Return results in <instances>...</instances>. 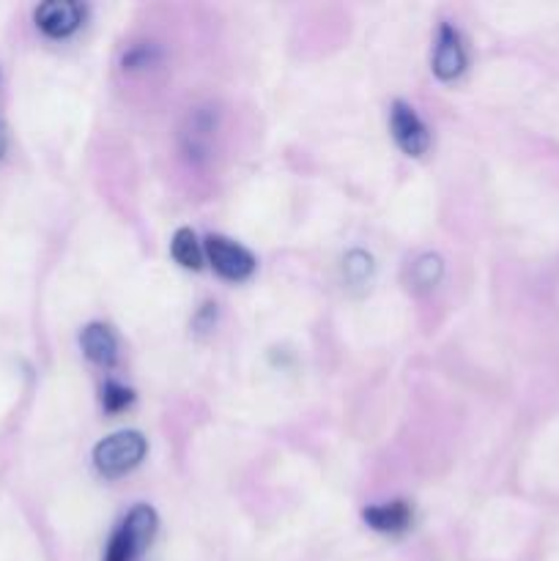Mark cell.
<instances>
[{"label": "cell", "instance_id": "cell-1", "mask_svg": "<svg viewBox=\"0 0 559 561\" xmlns=\"http://www.w3.org/2000/svg\"><path fill=\"white\" fill-rule=\"evenodd\" d=\"M146 453L148 442L140 431H118L93 447V466H96L99 474L115 480V477H124L132 469H137Z\"/></svg>", "mask_w": 559, "mask_h": 561}, {"label": "cell", "instance_id": "cell-10", "mask_svg": "<svg viewBox=\"0 0 559 561\" xmlns=\"http://www.w3.org/2000/svg\"><path fill=\"white\" fill-rule=\"evenodd\" d=\"M444 274V263L438 255H422L417 257L414 266H411V283L420 290H431L433 285H438Z\"/></svg>", "mask_w": 559, "mask_h": 561}, {"label": "cell", "instance_id": "cell-12", "mask_svg": "<svg viewBox=\"0 0 559 561\" xmlns=\"http://www.w3.org/2000/svg\"><path fill=\"white\" fill-rule=\"evenodd\" d=\"M132 403H135V392L129 387H124V383L107 381L102 387V405L110 414H118V411L129 409Z\"/></svg>", "mask_w": 559, "mask_h": 561}, {"label": "cell", "instance_id": "cell-13", "mask_svg": "<svg viewBox=\"0 0 559 561\" xmlns=\"http://www.w3.org/2000/svg\"><path fill=\"white\" fill-rule=\"evenodd\" d=\"M153 58H157V49H153V47H135L124 58V66H126V69H137V66L153 64Z\"/></svg>", "mask_w": 559, "mask_h": 561}, {"label": "cell", "instance_id": "cell-8", "mask_svg": "<svg viewBox=\"0 0 559 561\" xmlns=\"http://www.w3.org/2000/svg\"><path fill=\"white\" fill-rule=\"evenodd\" d=\"M362 518L370 526L373 531H381V535H400L411 526V507L406 502H389V504H376V507L362 510Z\"/></svg>", "mask_w": 559, "mask_h": 561}, {"label": "cell", "instance_id": "cell-15", "mask_svg": "<svg viewBox=\"0 0 559 561\" xmlns=\"http://www.w3.org/2000/svg\"><path fill=\"white\" fill-rule=\"evenodd\" d=\"M5 146H9V137H5V126L0 124V159H3V153H5Z\"/></svg>", "mask_w": 559, "mask_h": 561}, {"label": "cell", "instance_id": "cell-6", "mask_svg": "<svg viewBox=\"0 0 559 561\" xmlns=\"http://www.w3.org/2000/svg\"><path fill=\"white\" fill-rule=\"evenodd\" d=\"M466 69V53L464 42H460V33L455 31L449 22H442L436 38V53H433V75L438 80L449 82L455 77H460V71Z\"/></svg>", "mask_w": 559, "mask_h": 561}, {"label": "cell", "instance_id": "cell-3", "mask_svg": "<svg viewBox=\"0 0 559 561\" xmlns=\"http://www.w3.org/2000/svg\"><path fill=\"white\" fill-rule=\"evenodd\" d=\"M389 129H392L395 142L409 157H422L431 148V131H427L425 121L414 113V107L406 102H392L389 110Z\"/></svg>", "mask_w": 559, "mask_h": 561}, {"label": "cell", "instance_id": "cell-14", "mask_svg": "<svg viewBox=\"0 0 559 561\" xmlns=\"http://www.w3.org/2000/svg\"><path fill=\"white\" fill-rule=\"evenodd\" d=\"M214 318H217V305L206 301V305L201 307V312L195 316V327L201 329V332H206V329L214 327Z\"/></svg>", "mask_w": 559, "mask_h": 561}, {"label": "cell", "instance_id": "cell-2", "mask_svg": "<svg viewBox=\"0 0 559 561\" xmlns=\"http://www.w3.org/2000/svg\"><path fill=\"white\" fill-rule=\"evenodd\" d=\"M203 252H206V257H208V263H212L214 272H217L219 277L230 279V283H241V279L252 277V272H255V266H258L255 255H252L247 247H241L239 241L228 239V236L212 233L206 239Z\"/></svg>", "mask_w": 559, "mask_h": 561}, {"label": "cell", "instance_id": "cell-4", "mask_svg": "<svg viewBox=\"0 0 559 561\" xmlns=\"http://www.w3.org/2000/svg\"><path fill=\"white\" fill-rule=\"evenodd\" d=\"M85 20V9L75 0H47L36 9V25L44 36L66 38Z\"/></svg>", "mask_w": 559, "mask_h": 561}, {"label": "cell", "instance_id": "cell-5", "mask_svg": "<svg viewBox=\"0 0 559 561\" xmlns=\"http://www.w3.org/2000/svg\"><path fill=\"white\" fill-rule=\"evenodd\" d=\"M157 529H159L157 513H153L148 504H137V507L129 510V515H126V520L121 524V529L115 531V535H118V540L124 542L126 551L132 553V559H137L148 546H151L153 537H157Z\"/></svg>", "mask_w": 559, "mask_h": 561}, {"label": "cell", "instance_id": "cell-9", "mask_svg": "<svg viewBox=\"0 0 559 561\" xmlns=\"http://www.w3.org/2000/svg\"><path fill=\"white\" fill-rule=\"evenodd\" d=\"M170 252H173L175 263H181L184 268L197 272L203 266V247L190 228L175 230L173 241H170Z\"/></svg>", "mask_w": 559, "mask_h": 561}, {"label": "cell", "instance_id": "cell-11", "mask_svg": "<svg viewBox=\"0 0 559 561\" xmlns=\"http://www.w3.org/2000/svg\"><path fill=\"white\" fill-rule=\"evenodd\" d=\"M343 272L351 285L367 283V277L373 274V257L362 250H351L343 261Z\"/></svg>", "mask_w": 559, "mask_h": 561}, {"label": "cell", "instance_id": "cell-7", "mask_svg": "<svg viewBox=\"0 0 559 561\" xmlns=\"http://www.w3.org/2000/svg\"><path fill=\"white\" fill-rule=\"evenodd\" d=\"M82 354L99 367H113L118 362V337L107 323H88L80 334Z\"/></svg>", "mask_w": 559, "mask_h": 561}]
</instances>
